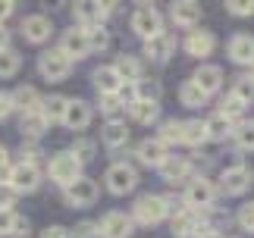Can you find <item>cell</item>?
<instances>
[{
    "mask_svg": "<svg viewBox=\"0 0 254 238\" xmlns=\"http://www.w3.org/2000/svg\"><path fill=\"white\" fill-rule=\"evenodd\" d=\"M82 166H85V163H82L72 151H60V154L51 157V163H47V176H51L54 185L66 188V185H72L75 178L82 176Z\"/></svg>",
    "mask_w": 254,
    "mask_h": 238,
    "instance_id": "6da1fadb",
    "label": "cell"
},
{
    "mask_svg": "<svg viewBox=\"0 0 254 238\" xmlns=\"http://www.w3.org/2000/svg\"><path fill=\"white\" fill-rule=\"evenodd\" d=\"M167 216H170V207H167V197H160V194H141L132 207V220L141 226H157Z\"/></svg>",
    "mask_w": 254,
    "mask_h": 238,
    "instance_id": "7a4b0ae2",
    "label": "cell"
},
{
    "mask_svg": "<svg viewBox=\"0 0 254 238\" xmlns=\"http://www.w3.org/2000/svg\"><path fill=\"white\" fill-rule=\"evenodd\" d=\"M213 197H217V185H213L207 176H191L189 182H185V194H182L185 207H191V210H207L213 204Z\"/></svg>",
    "mask_w": 254,
    "mask_h": 238,
    "instance_id": "3957f363",
    "label": "cell"
},
{
    "mask_svg": "<svg viewBox=\"0 0 254 238\" xmlns=\"http://www.w3.org/2000/svg\"><path fill=\"white\" fill-rule=\"evenodd\" d=\"M38 72H41V78H47V82H63V78L72 72V60L66 57L60 47H51V51H44L38 57Z\"/></svg>",
    "mask_w": 254,
    "mask_h": 238,
    "instance_id": "277c9868",
    "label": "cell"
},
{
    "mask_svg": "<svg viewBox=\"0 0 254 238\" xmlns=\"http://www.w3.org/2000/svg\"><path fill=\"white\" fill-rule=\"evenodd\" d=\"M132 32L141 38V41H148V38H154L157 32H163V16H160V9L157 6H151V3H141L138 9L132 13Z\"/></svg>",
    "mask_w": 254,
    "mask_h": 238,
    "instance_id": "5b68a950",
    "label": "cell"
},
{
    "mask_svg": "<svg viewBox=\"0 0 254 238\" xmlns=\"http://www.w3.org/2000/svg\"><path fill=\"white\" fill-rule=\"evenodd\" d=\"M104 182L110 188V194H129L132 188L138 185V170H135L132 163H126V160H116L110 170H107Z\"/></svg>",
    "mask_w": 254,
    "mask_h": 238,
    "instance_id": "8992f818",
    "label": "cell"
},
{
    "mask_svg": "<svg viewBox=\"0 0 254 238\" xmlns=\"http://www.w3.org/2000/svg\"><path fill=\"white\" fill-rule=\"evenodd\" d=\"M6 182L13 185L19 194H32V191L41 188V170H38V163H22L19 160L16 166H9Z\"/></svg>",
    "mask_w": 254,
    "mask_h": 238,
    "instance_id": "52a82bcc",
    "label": "cell"
},
{
    "mask_svg": "<svg viewBox=\"0 0 254 238\" xmlns=\"http://www.w3.org/2000/svg\"><path fill=\"white\" fill-rule=\"evenodd\" d=\"M97 182L94 178H88V176H79L72 185H66L63 188V201L69 204V207H75V210H82V207H91L94 201H97Z\"/></svg>",
    "mask_w": 254,
    "mask_h": 238,
    "instance_id": "ba28073f",
    "label": "cell"
},
{
    "mask_svg": "<svg viewBox=\"0 0 254 238\" xmlns=\"http://www.w3.org/2000/svg\"><path fill=\"white\" fill-rule=\"evenodd\" d=\"M251 185H254V173L248 170L245 163L226 166V170L220 173V191L223 194H245Z\"/></svg>",
    "mask_w": 254,
    "mask_h": 238,
    "instance_id": "9c48e42d",
    "label": "cell"
},
{
    "mask_svg": "<svg viewBox=\"0 0 254 238\" xmlns=\"http://www.w3.org/2000/svg\"><path fill=\"white\" fill-rule=\"evenodd\" d=\"M204 229V210H191V207H185L173 216V235L176 238H194Z\"/></svg>",
    "mask_w": 254,
    "mask_h": 238,
    "instance_id": "30bf717a",
    "label": "cell"
},
{
    "mask_svg": "<svg viewBox=\"0 0 254 238\" xmlns=\"http://www.w3.org/2000/svg\"><path fill=\"white\" fill-rule=\"evenodd\" d=\"M97 229H101V238H129L132 229H135V220L120 213V210H110L101 223H97Z\"/></svg>",
    "mask_w": 254,
    "mask_h": 238,
    "instance_id": "8fae6325",
    "label": "cell"
},
{
    "mask_svg": "<svg viewBox=\"0 0 254 238\" xmlns=\"http://www.w3.org/2000/svg\"><path fill=\"white\" fill-rule=\"evenodd\" d=\"M173 54H176V35L167 32V28L144 41V57H151L154 63H167Z\"/></svg>",
    "mask_w": 254,
    "mask_h": 238,
    "instance_id": "7c38bea8",
    "label": "cell"
},
{
    "mask_svg": "<svg viewBox=\"0 0 254 238\" xmlns=\"http://www.w3.org/2000/svg\"><path fill=\"white\" fill-rule=\"evenodd\" d=\"M91 116H94L91 104H85V101H69V104H66V113H63L60 122L69 128V132H82V128L91 125Z\"/></svg>",
    "mask_w": 254,
    "mask_h": 238,
    "instance_id": "4fadbf2b",
    "label": "cell"
},
{
    "mask_svg": "<svg viewBox=\"0 0 254 238\" xmlns=\"http://www.w3.org/2000/svg\"><path fill=\"white\" fill-rule=\"evenodd\" d=\"M60 51L69 57V60H85L88 54H91L85 28H69V32H63L60 35Z\"/></svg>",
    "mask_w": 254,
    "mask_h": 238,
    "instance_id": "5bb4252c",
    "label": "cell"
},
{
    "mask_svg": "<svg viewBox=\"0 0 254 238\" xmlns=\"http://www.w3.org/2000/svg\"><path fill=\"white\" fill-rule=\"evenodd\" d=\"M19 32H22V38L28 44H44L54 32V25H51L47 16H25L22 25H19Z\"/></svg>",
    "mask_w": 254,
    "mask_h": 238,
    "instance_id": "9a60e30c",
    "label": "cell"
},
{
    "mask_svg": "<svg viewBox=\"0 0 254 238\" xmlns=\"http://www.w3.org/2000/svg\"><path fill=\"white\" fill-rule=\"evenodd\" d=\"M135 157H138L141 166H151V170H160L163 160H167V144H160L157 138H148V141H141L138 147H135Z\"/></svg>",
    "mask_w": 254,
    "mask_h": 238,
    "instance_id": "2e32d148",
    "label": "cell"
},
{
    "mask_svg": "<svg viewBox=\"0 0 254 238\" xmlns=\"http://www.w3.org/2000/svg\"><path fill=\"white\" fill-rule=\"evenodd\" d=\"M170 19L176 25H182V28H194L198 19H201L198 0H173V3H170Z\"/></svg>",
    "mask_w": 254,
    "mask_h": 238,
    "instance_id": "e0dca14e",
    "label": "cell"
},
{
    "mask_svg": "<svg viewBox=\"0 0 254 238\" xmlns=\"http://www.w3.org/2000/svg\"><path fill=\"white\" fill-rule=\"evenodd\" d=\"M191 82L210 97V94H217L220 88H223V69H220V66H210V63H201L198 69H194Z\"/></svg>",
    "mask_w": 254,
    "mask_h": 238,
    "instance_id": "ac0fdd59",
    "label": "cell"
},
{
    "mask_svg": "<svg viewBox=\"0 0 254 238\" xmlns=\"http://www.w3.org/2000/svg\"><path fill=\"white\" fill-rule=\"evenodd\" d=\"M226 54L239 66H254V38L251 35H232L226 44Z\"/></svg>",
    "mask_w": 254,
    "mask_h": 238,
    "instance_id": "d6986e66",
    "label": "cell"
},
{
    "mask_svg": "<svg viewBox=\"0 0 254 238\" xmlns=\"http://www.w3.org/2000/svg\"><path fill=\"white\" fill-rule=\"evenodd\" d=\"M213 47H217V38H213V32H204V28H191L189 38H185V54L189 57H210Z\"/></svg>",
    "mask_w": 254,
    "mask_h": 238,
    "instance_id": "ffe728a7",
    "label": "cell"
},
{
    "mask_svg": "<svg viewBox=\"0 0 254 238\" xmlns=\"http://www.w3.org/2000/svg\"><path fill=\"white\" fill-rule=\"evenodd\" d=\"M160 176H163V182H170V185L189 182L191 178V160L189 157H167L163 166H160Z\"/></svg>",
    "mask_w": 254,
    "mask_h": 238,
    "instance_id": "44dd1931",
    "label": "cell"
},
{
    "mask_svg": "<svg viewBox=\"0 0 254 238\" xmlns=\"http://www.w3.org/2000/svg\"><path fill=\"white\" fill-rule=\"evenodd\" d=\"M101 141L110 147V151H120V147L129 144V125H126L123 119H110L101 132Z\"/></svg>",
    "mask_w": 254,
    "mask_h": 238,
    "instance_id": "7402d4cb",
    "label": "cell"
},
{
    "mask_svg": "<svg viewBox=\"0 0 254 238\" xmlns=\"http://www.w3.org/2000/svg\"><path fill=\"white\" fill-rule=\"evenodd\" d=\"M47 119H44V113L41 110H28V113H22V119H19V132H22L28 141H38L44 132H47Z\"/></svg>",
    "mask_w": 254,
    "mask_h": 238,
    "instance_id": "603a6c76",
    "label": "cell"
},
{
    "mask_svg": "<svg viewBox=\"0 0 254 238\" xmlns=\"http://www.w3.org/2000/svg\"><path fill=\"white\" fill-rule=\"evenodd\" d=\"M91 78H94L97 94H120V88H123V78L116 75L113 66H97Z\"/></svg>",
    "mask_w": 254,
    "mask_h": 238,
    "instance_id": "cb8c5ba5",
    "label": "cell"
},
{
    "mask_svg": "<svg viewBox=\"0 0 254 238\" xmlns=\"http://www.w3.org/2000/svg\"><path fill=\"white\" fill-rule=\"evenodd\" d=\"M75 13V22H79L82 28H91V25H101V6H97V0H75L72 6Z\"/></svg>",
    "mask_w": 254,
    "mask_h": 238,
    "instance_id": "d4e9b609",
    "label": "cell"
},
{
    "mask_svg": "<svg viewBox=\"0 0 254 238\" xmlns=\"http://www.w3.org/2000/svg\"><path fill=\"white\" fill-rule=\"evenodd\" d=\"M207 141H210V135H207V122H204V119H189V122H182V144L201 147Z\"/></svg>",
    "mask_w": 254,
    "mask_h": 238,
    "instance_id": "484cf974",
    "label": "cell"
},
{
    "mask_svg": "<svg viewBox=\"0 0 254 238\" xmlns=\"http://www.w3.org/2000/svg\"><path fill=\"white\" fill-rule=\"evenodd\" d=\"M113 69H116V75H120L123 82H129V85H135L141 78V60L132 57V54H120L116 63H113Z\"/></svg>",
    "mask_w": 254,
    "mask_h": 238,
    "instance_id": "4316f807",
    "label": "cell"
},
{
    "mask_svg": "<svg viewBox=\"0 0 254 238\" xmlns=\"http://www.w3.org/2000/svg\"><path fill=\"white\" fill-rule=\"evenodd\" d=\"M9 97H13V110H22V113L38 110V107H41V94H38L32 85H19Z\"/></svg>",
    "mask_w": 254,
    "mask_h": 238,
    "instance_id": "83f0119b",
    "label": "cell"
},
{
    "mask_svg": "<svg viewBox=\"0 0 254 238\" xmlns=\"http://www.w3.org/2000/svg\"><path fill=\"white\" fill-rule=\"evenodd\" d=\"M66 104H69V97H63V94H47V97H41V107H38V110L44 113L47 122H60L63 113H66Z\"/></svg>",
    "mask_w": 254,
    "mask_h": 238,
    "instance_id": "f1b7e54d",
    "label": "cell"
},
{
    "mask_svg": "<svg viewBox=\"0 0 254 238\" xmlns=\"http://www.w3.org/2000/svg\"><path fill=\"white\" fill-rule=\"evenodd\" d=\"M129 113H132V119L138 125H151V122H157V119H160V104H154V101H135L129 107Z\"/></svg>",
    "mask_w": 254,
    "mask_h": 238,
    "instance_id": "f546056e",
    "label": "cell"
},
{
    "mask_svg": "<svg viewBox=\"0 0 254 238\" xmlns=\"http://www.w3.org/2000/svg\"><path fill=\"white\" fill-rule=\"evenodd\" d=\"M232 141H236L239 151H254V119H242V122H236V128H232Z\"/></svg>",
    "mask_w": 254,
    "mask_h": 238,
    "instance_id": "4dcf8cb0",
    "label": "cell"
},
{
    "mask_svg": "<svg viewBox=\"0 0 254 238\" xmlns=\"http://www.w3.org/2000/svg\"><path fill=\"white\" fill-rule=\"evenodd\" d=\"M179 101H182V107H189V110H198V107L207 104V94L189 78V82H182V88H179Z\"/></svg>",
    "mask_w": 254,
    "mask_h": 238,
    "instance_id": "1f68e13d",
    "label": "cell"
},
{
    "mask_svg": "<svg viewBox=\"0 0 254 238\" xmlns=\"http://www.w3.org/2000/svg\"><path fill=\"white\" fill-rule=\"evenodd\" d=\"M207 122V135L213 138V141H226V138L232 135V128H236V122H229L226 116H220V113H213L210 119H204Z\"/></svg>",
    "mask_w": 254,
    "mask_h": 238,
    "instance_id": "d6a6232c",
    "label": "cell"
},
{
    "mask_svg": "<svg viewBox=\"0 0 254 238\" xmlns=\"http://www.w3.org/2000/svg\"><path fill=\"white\" fill-rule=\"evenodd\" d=\"M135 97L138 101H154V104H160V82L157 78H138L135 82Z\"/></svg>",
    "mask_w": 254,
    "mask_h": 238,
    "instance_id": "836d02e7",
    "label": "cell"
},
{
    "mask_svg": "<svg viewBox=\"0 0 254 238\" xmlns=\"http://www.w3.org/2000/svg\"><path fill=\"white\" fill-rule=\"evenodd\" d=\"M19 66H22V57H19V51H13V47L0 51V78H13V75L19 72Z\"/></svg>",
    "mask_w": 254,
    "mask_h": 238,
    "instance_id": "e575fe53",
    "label": "cell"
},
{
    "mask_svg": "<svg viewBox=\"0 0 254 238\" xmlns=\"http://www.w3.org/2000/svg\"><path fill=\"white\" fill-rule=\"evenodd\" d=\"M160 144H182V122L179 119H167V122H160V135H157Z\"/></svg>",
    "mask_w": 254,
    "mask_h": 238,
    "instance_id": "d590c367",
    "label": "cell"
},
{
    "mask_svg": "<svg viewBox=\"0 0 254 238\" xmlns=\"http://www.w3.org/2000/svg\"><path fill=\"white\" fill-rule=\"evenodd\" d=\"M229 94H236L245 107L254 104V78H251V75H239L236 82H232V91H229Z\"/></svg>",
    "mask_w": 254,
    "mask_h": 238,
    "instance_id": "8d00e7d4",
    "label": "cell"
},
{
    "mask_svg": "<svg viewBox=\"0 0 254 238\" xmlns=\"http://www.w3.org/2000/svg\"><path fill=\"white\" fill-rule=\"evenodd\" d=\"M85 35H88V47H91V54L94 51H107V47H110V32H107L104 25L85 28Z\"/></svg>",
    "mask_w": 254,
    "mask_h": 238,
    "instance_id": "74e56055",
    "label": "cell"
},
{
    "mask_svg": "<svg viewBox=\"0 0 254 238\" xmlns=\"http://www.w3.org/2000/svg\"><path fill=\"white\" fill-rule=\"evenodd\" d=\"M242 110H245V104H242L236 94H226V97H223V101H220V110H217V113H220V116H226L229 122H239Z\"/></svg>",
    "mask_w": 254,
    "mask_h": 238,
    "instance_id": "f35d334b",
    "label": "cell"
},
{
    "mask_svg": "<svg viewBox=\"0 0 254 238\" xmlns=\"http://www.w3.org/2000/svg\"><path fill=\"white\" fill-rule=\"evenodd\" d=\"M123 107H126V104H123L116 94H101V110H104V116H107V119H116Z\"/></svg>",
    "mask_w": 254,
    "mask_h": 238,
    "instance_id": "ab89813d",
    "label": "cell"
},
{
    "mask_svg": "<svg viewBox=\"0 0 254 238\" xmlns=\"http://www.w3.org/2000/svg\"><path fill=\"white\" fill-rule=\"evenodd\" d=\"M72 154L79 157L82 163L94 160V141H91V138H75V144H72Z\"/></svg>",
    "mask_w": 254,
    "mask_h": 238,
    "instance_id": "60d3db41",
    "label": "cell"
},
{
    "mask_svg": "<svg viewBox=\"0 0 254 238\" xmlns=\"http://www.w3.org/2000/svg\"><path fill=\"white\" fill-rule=\"evenodd\" d=\"M226 9L232 16H254V0H226Z\"/></svg>",
    "mask_w": 254,
    "mask_h": 238,
    "instance_id": "b9f144b4",
    "label": "cell"
},
{
    "mask_svg": "<svg viewBox=\"0 0 254 238\" xmlns=\"http://www.w3.org/2000/svg\"><path fill=\"white\" fill-rule=\"evenodd\" d=\"M16 197L19 191L9 182H0V210H13V204H16Z\"/></svg>",
    "mask_w": 254,
    "mask_h": 238,
    "instance_id": "7bdbcfd3",
    "label": "cell"
},
{
    "mask_svg": "<svg viewBox=\"0 0 254 238\" xmlns=\"http://www.w3.org/2000/svg\"><path fill=\"white\" fill-rule=\"evenodd\" d=\"M239 226H242V232H251L254 235V204H245V207H239Z\"/></svg>",
    "mask_w": 254,
    "mask_h": 238,
    "instance_id": "ee69618b",
    "label": "cell"
},
{
    "mask_svg": "<svg viewBox=\"0 0 254 238\" xmlns=\"http://www.w3.org/2000/svg\"><path fill=\"white\" fill-rule=\"evenodd\" d=\"M72 232H75V238H101V229H97V223H79Z\"/></svg>",
    "mask_w": 254,
    "mask_h": 238,
    "instance_id": "f6af8a7d",
    "label": "cell"
},
{
    "mask_svg": "<svg viewBox=\"0 0 254 238\" xmlns=\"http://www.w3.org/2000/svg\"><path fill=\"white\" fill-rule=\"evenodd\" d=\"M19 157H22V163H38V144L35 141H28V144H22V151H19Z\"/></svg>",
    "mask_w": 254,
    "mask_h": 238,
    "instance_id": "bcb514c9",
    "label": "cell"
},
{
    "mask_svg": "<svg viewBox=\"0 0 254 238\" xmlns=\"http://www.w3.org/2000/svg\"><path fill=\"white\" fill-rule=\"evenodd\" d=\"M13 238H28L32 235V226H28V220H22V216H16V223H13V232H9Z\"/></svg>",
    "mask_w": 254,
    "mask_h": 238,
    "instance_id": "7dc6e473",
    "label": "cell"
},
{
    "mask_svg": "<svg viewBox=\"0 0 254 238\" xmlns=\"http://www.w3.org/2000/svg\"><path fill=\"white\" fill-rule=\"evenodd\" d=\"M13 223H16V213L13 210H0V235L13 232Z\"/></svg>",
    "mask_w": 254,
    "mask_h": 238,
    "instance_id": "c3c4849f",
    "label": "cell"
},
{
    "mask_svg": "<svg viewBox=\"0 0 254 238\" xmlns=\"http://www.w3.org/2000/svg\"><path fill=\"white\" fill-rule=\"evenodd\" d=\"M41 238H72V232L63 229V226H47V229L41 232Z\"/></svg>",
    "mask_w": 254,
    "mask_h": 238,
    "instance_id": "681fc988",
    "label": "cell"
},
{
    "mask_svg": "<svg viewBox=\"0 0 254 238\" xmlns=\"http://www.w3.org/2000/svg\"><path fill=\"white\" fill-rule=\"evenodd\" d=\"M9 113H13V97H9L6 91H0V122H3Z\"/></svg>",
    "mask_w": 254,
    "mask_h": 238,
    "instance_id": "f907efd6",
    "label": "cell"
},
{
    "mask_svg": "<svg viewBox=\"0 0 254 238\" xmlns=\"http://www.w3.org/2000/svg\"><path fill=\"white\" fill-rule=\"evenodd\" d=\"M16 13V0H0V25Z\"/></svg>",
    "mask_w": 254,
    "mask_h": 238,
    "instance_id": "816d5d0a",
    "label": "cell"
},
{
    "mask_svg": "<svg viewBox=\"0 0 254 238\" xmlns=\"http://www.w3.org/2000/svg\"><path fill=\"white\" fill-rule=\"evenodd\" d=\"M97 6H101V16H110L116 6H120V0H97Z\"/></svg>",
    "mask_w": 254,
    "mask_h": 238,
    "instance_id": "f5cc1de1",
    "label": "cell"
},
{
    "mask_svg": "<svg viewBox=\"0 0 254 238\" xmlns=\"http://www.w3.org/2000/svg\"><path fill=\"white\" fill-rule=\"evenodd\" d=\"M0 173H9V151L0 144Z\"/></svg>",
    "mask_w": 254,
    "mask_h": 238,
    "instance_id": "db71d44e",
    "label": "cell"
},
{
    "mask_svg": "<svg viewBox=\"0 0 254 238\" xmlns=\"http://www.w3.org/2000/svg\"><path fill=\"white\" fill-rule=\"evenodd\" d=\"M9 47V32H6V25H0V51H6Z\"/></svg>",
    "mask_w": 254,
    "mask_h": 238,
    "instance_id": "11a10c76",
    "label": "cell"
},
{
    "mask_svg": "<svg viewBox=\"0 0 254 238\" xmlns=\"http://www.w3.org/2000/svg\"><path fill=\"white\" fill-rule=\"evenodd\" d=\"M63 3H66V0H41V6H44V9H60Z\"/></svg>",
    "mask_w": 254,
    "mask_h": 238,
    "instance_id": "9f6ffc18",
    "label": "cell"
},
{
    "mask_svg": "<svg viewBox=\"0 0 254 238\" xmlns=\"http://www.w3.org/2000/svg\"><path fill=\"white\" fill-rule=\"evenodd\" d=\"M194 238H223V235H220L217 229H201V232L194 235Z\"/></svg>",
    "mask_w": 254,
    "mask_h": 238,
    "instance_id": "6f0895ef",
    "label": "cell"
},
{
    "mask_svg": "<svg viewBox=\"0 0 254 238\" xmlns=\"http://www.w3.org/2000/svg\"><path fill=\"white\" fill-rule=\"evenodd\" d=\"M138 3H154V0H138Z\"/></svg>",
    "mask_w": 254,
    "mask_h": 238,
    "instance_id": "680465c9",
    "label": "cell"
},
{
    "mask_svg": "<svg viewBox=\"0 0 254 238\" xmlns=\"http://www.w3.org/2000/svg\"><path fill=\"white\" fill-rule=\"evenodd\" d=\"M251 78H254V66H251Z\"/></svg>",
    "mask_w": 254,
    "mask_h": 238,
    "instance_id": "91938a15",
    "label": "cell"
}]
</instances>
